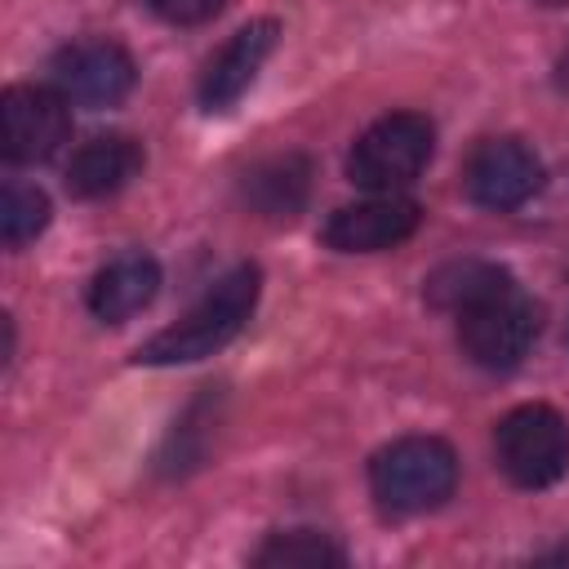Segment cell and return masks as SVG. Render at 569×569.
Masks as SVG:
<instances>
[{"instance_id": "cell-1", "label": "cell", "mask_w": 569, "mask_h": 569, "mask_svg": "<svg viewBox=\"0 0 569 569\" xmlns=\"http://www.w3.org/2000/svg\"><path fill=\"white\" fill-rule=\"evenodd\" d=\"M258 284H262V276H258L253 262L227 271L178 325H169L156 338H147L133 360L138 365H191V360H204V356L222 351L244 329V320L253 316Z\"/></svg>"}, {"instance_id": "cell-2", "label": "cell", "mask_w": 569, "mask_h": 569, "mask_svg": "<svg viewBox=\"0 0 569 569\" xmlns=\"http://www.w3.org/2000/svg\"><path fill=\"white\" fill-rule=\"evenodd\" d=\"M458 485V453L440 436H400L369 458V493L387 516H422Z\"/></svg>"}, {"instance_id": "cell-3", "label": "cell", "mask_w": 569, "mask_h": 569, "mask_svg": "<svg viewBox=\"0 0 569 569\" xmlns=\"http://www.w3.org/2000/svg\"><path fill=\"white\" fill-rule=\"evenodd\" d=\"M431 147H436V129L427 116L418 111H391L382 120H373L351 156H347V178L373 196H387V191H400L409 187L427 160H431Z\"/></svg>"}, {"instance_id": "cell-4", "label": "cell", "mask_w": 569, "mask_h": 569, "mask_svg": "<svg viewBox=\"0 0 569 569\" xmlns=\"http://www.w3.org/2000/svg\"><path fill=\"white\" fill-rule=\"evenodd\" d=\"M493 458L520 489H547L569 471V418L551 405H516L493 427Z\"/></svg>"}, {"instance_id": "cell-5", "label": "cell", "mask_w": 569, "mask_h": 569, "mask_svg": "<svg viewBox=\"0 0 569 569\" xmlns=\"http://www.w3.org/2000/svg\"><path fill=\"white\" fill-rule=\"evenodd\" d=\"M538 329H542V311L529 293L516 289V280L507 289H498L493 298L458 311V342H462L467 360L489 373L516 369L529 356Z\"/></svg>"}, {"instance_id": "cell-6", "label": "cell", "mask_w": 569, "mask_h": 569, "mask_svg": "<svg viewBox=\"0 0 569 569\" xmlns=\"http://www.w3.org/2000/svg\"><path fill=\"white\" fill-rule=\"evenodd\" d=\"M71 98L49 84H9L0 98V138L9 164H40L71 138Z\"/></svg>"}, {"instance_id": "cell-7", "label": "cell", "mask_w": 569, "mask_h": 569, "mask_svg": "<svg viewBox=\"0 0 569 569\" xmlns=\"http://www.w3.org/2000/svg\"><path fill=\"white\" fill-rule=\"evenodd\" d=\"M138 80V62L120 40L84 36L53 53V89H62L80 107H116L129 98Z\"/></svg>"}, {"instance_id": "cell-8", "label": "cell", "mask_w": 569, "mask_h": 569, "mask_svg": "<svg viewBox=\"0 0 569 569\" xmlns=\"http://www.w3.org/2000/svg\"><path fill=\"white\" fill-rule=\"evenodd\" d=\"M462 187L480 209L507 213L538 196L542 187V160L520 138H485L462 169Z\"/></svg>"}, {"instance_id": "cell-9", "label": "cell", "mask_w": 569, "mask_h": 569, "mask_svg": "<svg viewBox=\"0 0 569 569\" xmlns=\"http://www.w3.org/2000/svg\"><path fill=\"white\" fill-rule=\"evenodd\" d=\"M418 222H422L418 200L387 191V196H369L360 204L333 209L320 236L338 253H382V249L405 244L418 231Z\"/></svg>"}, {"instance_id": "cell-10", "label": "cell", "mask_w": 569, "mask_h": 569, "mask_svg": "<svg viewBox=\"0 0 569 569\" xmlns=\"http://www.w3.org/2000/svg\"><path fill=\"white\" fill-rule=\"evenodd\" d=\"M276 40H280V22H276V18H253V22H244V27L209 58V67H204V76H200V107H204V111H227V107H236V102L249 93V84L258 80V71H262V62L271 58Z\"/></svg>"}, {"instance_id": "cell-11", "label": "cell", "mask_w": 569, "mask_h": 569, "mask_svg": "<svg viewBox=\"0 0 569 569\" xmlns=\"http://www.w3.org/2000/svg\"><path fill=\"white\" fill-rule=\"evenodd\" d=\"M147 156L142 142L129 133H98L84 147H76V156L67 160V191L80 200H102L116 196L120 187H129L142 173Z\"/></svg>"}, {"instance_id": "cell-12", "label": "cell", "mask_w": 569, "mask_h": 569, "mask_svg": "<svg viewBox=\"0 0 569 569\" xmlns=\"http://www.w3.org/2000/svg\"><path fill=\"white\" fill-rule=\"evenodd\" d=\"M160 289V262L151 253H120L111 258L93 284H89V311L102 325H124L129 316H138L142 307H151Z\"/></svg>"}, {"instance_id": "cell-13", "label": "cell", "mask_w": 569, "mask_h": 569, "mask_svg": "<svg viewBox=\"0 0 569 569\" xmlns=\"http://www.w3.org/2000/svg\"><path fill=\"white\" fill-rule=\"evenodd\" d=\"M307 191H311V164L298 151H284V156H271V160L253 164L240 182L244 204L262 218H276V222L293 218L307 204Z\"/></svg>"}, {"instance_id": "cell-14", "label": "cell", "mask_w": 569, "mask_h": 569, "mask_svg": "<svg viewBox=\"0 0 569 569\" xmlns=\"http://www.w3.org/2000/svg\"><path fill=\"white\" fill-rule=\"evenodd\" d=\"M511 276L498 267V262H485V258H462V262H445L440 271L427 276V302L440 307V311H467L485 298H493L498 289H507Z\"/></svg>"}, {"instance_id": "cell-15", "label": "cell", "mask_w": 569, "mask_h": 569, "mask_svg": "<svg viewBox=\"0 0 569 569\" xmlns=\"http://www.w3.org/2000/svg\"><path fill=\"white\" fill-rule=\"evenodd\" d=\"M342 547L329 538V533H316V529H280V533H267V542L253 551V565H267V569H329V565H342Z\"/></svg>"}, {"instance_id": "cell-16", "label": "cell", "mask_w": 569, "mask_h": 569, "mask_svg": "<svg viewBox=\"0 0 569 569\" xmlns=\"http://www.w3.org/2000/svg\"><path fill=\"white\" fill-rule=\"evenodd\" d=\"M49 196L40 191V187H31V182H4V191H0V240H4V249H22V244H31L44 227H49Z\"/></svg>"}, {"instance_id": "cell-17", "label": "cell", "mask_w": 569, "mask_h": 569, "mask_svg": "<svg viewBox=\"0 0 569 569\" xmlns=\"http://www.w3.org/2000/svg\"><path fill=\"white\" fill-rule=\"evenodd\" d=\"M147 4L173 27H200V22H213L231 0H147Z\"/></svg>"}, {"instance_id": "cell-18", "label": "cell", "mask_w": 569, "mask_h": 569, "mask_svg": "<svg viewBox=\"0 0 569 569\" xmlns=\"http://www.w3.org/2000/svg\"><path fill=\"white\" fill-rule=\"evenodd\" d=\"M533 4H547V9H560V4H569V0H533Z\"/></svg>"}]
</instances>
